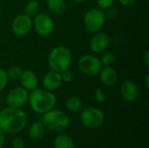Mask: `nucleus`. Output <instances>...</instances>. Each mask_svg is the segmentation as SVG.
Wrapping results in <instances>:
<instances>
[{
    "mask_svg": "<svg viewBox=\"0 0 149 148\" xmlns=\"http://www.w3.org/2000/svg\"><path fill=\"white\" fill-rule=\"evenodd\" d=\"M114 0H97V5L101 10H106L112 7Z\"/></svg>",
    "mask_w": 149,
    "mask_h": 148,
    "instance_id": "nucleus-24",
    "label": "nucleus"
},
{
    "mask_svg": "<svg viewBox=\"0 0 149 148\" xmlns=\"http://www.w3.org/2000/svg\"><path fill=\"white\" fill-rule=\"evenodd\" d=\"M72 53L65 46H57L52 50L48 57V65L52 71L62 72L69 69L72 64Z\"/></svg>",
    "mask_w": 149,
    "mask_h": 148,
    "instance_id": "nucleus-3",
    "label": "nucleus"
},
{
    "mask_svg": "<svg viewBox=\"0 0 149 148\" xmlns=\"http://www.w3.org/2000/svg\"><path fill=\"white\" fill-rule=\"evenodd\" d=\"M32 26L35 31L40 36H48L50 35L54 29V23L52 18L45 13H38L34 17L32 21Z\"/></svg>",
    "mask_w": 149,
    "mask_h": 148,
    "instance_id": "nucleus-8",
    "label": "nucleus"
},
{
    "mask_svg": "<svg viewBox=\"0 0 149 148\" xmlns=\"http://www.w3.org/2000/svg\"><path fill=\"white\" fill-rule=\"evenodd\" d=\"M48 10L54 15H62L66 10V3L65 0H47Z\"/></svg>",
    "mask_w": 149,
    "mask_h": 148,
    "instance_id": "nucleus-16",
    "label": "nucleus"
},
{
    "mask_svg": "<svg viewBox=\"0 0 149 148\" xmlns=\"http://www.w3.org/2000/svg\"><path fill=\"white\" fill-rule=\"evenodd\" d=\"M94 97L96 99V100L100 103H103L106 100V96L105 93L103 92V91L100 88H96L94 91Z\"/></svg>",
    "mask_w": 149,
    "mask_h": 148,
    "instance_id": "nucleus-26",
    "label": "nucleus"
},
{
    "mask_svg": "<svg viewBox=\"0 0 149 148\" xmlns=\"http://www.w3.org/2000/svg\"><path fill=\"white\" fill-rule=\"evenodd\" d=\"M144 58H145V63H146V65L148 67L149 66V51H146L145 55H144Z\"/></svg>",
    "mask_w": 149,
    "mask_h": 148,
    "instance_id": "nucleus-31",
    "label": "nucleus"
},
{
    "mask_svg": "<svg viewBox=\"0 0 149 148\" xmlns=\"http://www.w3.org/2000/svg\"><path fill=\"white\" fill-rule=\"evenodd\" d=\"M53 146L54 148H74V141L68 135L60 134L55 138Z\"/></svg>",
    "mask_w": 149,
    "mask_h": 148,
    "instance_id": "nucleus-18",
    "label": "nucleus"
},
{
    "mask_svg": "<svg viewBox=\"0 0 149 148\" xmlns=\"http://www.w3.org/2000/svg\"><path fill=\"white\" fill-rule=\"evenodd\" d=\"M4 140H5V137H4V133L3 131L0 128V148H3L4 145Z\"/></svg>",
    "mask_w": 149,
    "mask_h": 148,
    "instance_id": "nucleus-30",
    "label": "nucleus"
},
{
    "mask_svg": "<svg viewBox=\"0 0 149 148\" xmlns=\"http://www.w3.org/2000/svg\"><path fill=\"white\" fill-rule=\"evenodd\" d=\"M28 101L32 111L39 114H44L55 107L57 99L52 92L36 88L29 93Z\"/></svg>",
    "mask_w": 149,
    "mask_h": 148,
    "instance_id": "nucleus-2",
    "label": "nucleus"
},
{
    "mask_svg": "<svg viewBox=\"0 0 149 148\" xmlns=\"http://www.w3.org/2000/svg\"><path fill=\"white\" fill-rule=\"evenodd\" d=\"M138 87L137 85L133 82L127 80L122 83L120 86V94L121 97L127 102H133L138 97Z\"/></svg>",
    "mask_w": 149,
    "mask_h": 148,
    "instance_id": "nucleus-13",
    "label": "nucleus"
},
{
    "mask_svg": "<svg viewBox=\"0 0 149 148\" xmlns=\"http://www.w3.org/2000/svg\"><path fill=\"white\" fill-rule=\"evenodd\" d=\"M45 134V127L42 122H34L29 128V136L33 140H41Z\"/></svg>",
    "mask_w": 149,
    "mask_h": 148,
    "instance_id": "nucleus-17",
    "label": "nucleus"
},
{
    "mask_svg": "<svg viewBox=\"0 0 149 148\" xmlns=\"http://www.w3.org/2000/svg\"><path fill=\"white\" fill-rule=\"evenodd\" d=\"M11 145H12L13 148H24V141L23 139H21L19 137H16L13 139Z\"/></svg>",
    "mask_w": 149,
    "mask_h": 148,
    "instance_id": "nucleus-27",
    "label": "nucleus"
},
{
    "mask_svg": "<svg viewBox=\"0 0 149 148\" xmlns=\"http://www.w3.org/2000/svg\"><path fill=\"white\" fill-rule=\"evenodd\" d=\"M110 37L105 32H99L95 34L90 40V49L95 53L104 51L110 44Z\"/></svg>",
    "mask_w": 149,
    "mask_h": 148,
    "instance_id": "nucleus-11",
    "label": "nucleus"
},
{
    "mask_svg": "<svg viewBox=\"0 0 149 148\" xmlns=\"http://www.w3.org/2000/svg\"><path fill=\"white\" fill-rule=\"evenodd\" d=\"M29 92L24 87H15L6 96V103L10 107L20 108L28 102Z\"/></svg>",
    "mask_w": 149,
    "mask_h": 148,
    "instance_id": "nucleus-9",
    "label": "nucleus"
},
{
    "mask_svg": "<svg viewBox=\"0 0 149 148\" xmlns=\"http://www.w3.org/2000/svg\"><path fill=\"white\" fill-rule=\"evenodd\" d=\"M0 15H1V10H0Z\"/></svg>",
    "mask_w": 149,
    "mask_h": 148,
    "instance_id": "nucleus-34",
    "label": "nucleus"
},
{
    "mask_svg": "<svg viewBox=\"0 0 149 148\" xmlns=\"http://www.w3.org/2000/svg\"><path fill=\"white\" fill-rule=\"evenodd\" d=\"M24 148H25V147H24Z\"/></svg>",
    "mask_w": 149,
    "mask_h": 148,
    "instance_id": "nucleus-35",
    "label": "nucleus"
},
{
    "mask_svg": "<svg viewBox=\"0 0 149 148\" xmlns=\"http://www.w3.org/2000/svg\"><path fill=\"white\" fill-rule=\"evenodd\" d=\"M65 106H66V108L70 112H72V113H79L82 110V107H83V104L81 100L78 97H75V96H72L68 98L65 102Z\"/></svg>",
    "mask_w": 149,
    "mask_h": 148,
    "instance_id": "nucleus-19",
    "label": "nucleus"
},
{
    "mask_svg": "<svg viewBox=\"0 0 149 148\" xmlns=\"http://www.w3.org/2000/svg\"><path fill=\"white\" fill-rule=\"evenodd\" d=\"M100 80L104 85L113 86L118 81V73L112 66H105L100 72Z\"/></svg>",
    "mask_w": 149,
    "mask_h": 148,
    "instance_id": "nucleus-15",
    "label": "nucleus"
},
{
    "mask_svg": "<svg viewBox=\"0 0 149 148\" xmlns=\"http://www.w3.org/2000/svg\"><path fill=\"white\" fill-rule=\"evenodd\" d=\"M27 120L26 113L20 108L9 106L0 112V128L6 133L15 134L21 132Z\"/></svg>",
    "mask_w": 149,
    "mask_h": 148,
    "instance_id": "nucleus-1",
    "label": "nucleus"
},
{
    "mask_svg": "<svg viewBox=\"0 0 149 148\" xmlns=\"http://www.w3.org/2000/svg\"><path fill=\"white\" fill-rule=\"evenodd\" d=\"M40 9V4L37 0H30L25 5V13L27 16L32 17H35L38 12Z\"/></svg>",
    "mask_w": 149,
    "mask_h": 148,
    "instance_id": "nucleus-20",
    "label": "nucleus"
},
{
    "mask_svg": "<svg viewBox=\"0 0 149 148\" xmlns=\"http://www.w3.org/2000/svg\"><path fill=\"white\" fill-rule=\"evenodd\" d=\"M119 1L124 6H130V5L134 4L136 0H119Z\"/></svg>",
    "mask_w": 149,
    "mask_h": 148,
    "instance_id": "nucleus-29",
    "label": "nucleus"
},
{
    "mask_svg": "<svg viewBox=\"0 0 149 148\" xmlns=\"http://www.w3.org/2000/svg\"><path fill=\"white\" fill-rule=\"evenodd\" d=\"M0 112H1V106H0Z\"/></svg>",
    "mask_w": 149,
    "mask_h": 148,
    "instance_id": "nucleus-33",
    "label": "nucleus"
},
{
    "mask_svg": "<svg viewBox=\"0 0 149 148\" xmlns=\"http://www.w3.org/2000/svg\"><path fill=\"white\" fill-rule=\"evenodd\" d=\"M106 10H107V13L105 14L106 17H114L118 14V10H117L115 8H113V6L110 7V8H108V9Z\"/></svg>",
    "mask_w": 149,
    "mask_h": 148,
    "instance_id": "nucleus-28",
    "label": "nucleus"
},
{
    "mask_svg": "<svg viewBox=\"0 0 149 148\" xmlns=\"http://www.w3.org/2000/svg\"><path fill=\"white\" fill-rule=\"evenodd\" d=\"M74 3H83V2H86V0H71Z\"/></svg>",
    "mask_w": 149,
    "mask_h": 148,
    "instance_id": "nucleus-32",
    "label": "nucleus"
},
{
    "mask_svg": "<svg viewBox=\"0 0 149 148\" xmlns=\"http://www.w3.org/2000/svg\"><path fill=\"white\" fill-rule=\"evenodd\" d=\"M8 80L9 79H8L6 71L0 69V92H2L6 87Z\"/></svg>",
    "mask_w": 149,
    "mask_h": 148,
    "instance_id": "nucleus-23",
    "label": "nucleus"
},
{
    "mask_svg": "<svg viewBox=\"0 0 149 148\" xmlns=\"http://www.w3.org/2000/svg\"><path fill=\"white\" fill-rule=\"evenodd\" d=\"M60 75L63 82H71L73 79V73L69 69L60 72Z\"/></svg>",
    "mask_w": 149,
    "mask_h": 148,
    "instance_id": "nucleus-25",
    "label": "nucleus"
},
{
    "mask_svg": "<svg viewBox=\"0 0 149 148\" xmlns=\"http://www.w3.org/2000/svg\"><path fill=\"white\" fill-rule=\"evenodd\" d=\"M100 61L103 66H113L116 62V57L111 52H107L102 55Z\"/></svg>",
    "mask_w": 149,
    "mask_h": 148,
    "instance_id": "nucleus-21",
    "label": "nucleus"
},
{
    "mask_svg": "<svg viewBox=\"0 0 149 148\" xmlns=\"http://www.w3.org/2000/svg\"><path fill=\"white\" fill-rule=\"evenodd\" d=\"M62 79H61V75L59 72H54V71H51L50 72H48L43 79V86L45 87V90L50 91V92H53L58 90L61 85H62Z\"/></svg>",
    "mask_w": 149,
    "mask_h": 148,
    "instance_id": "nucleus-12",
    "label": "nucleus"
},
{
    "mask_svg": "<svg viewBox=\"0 0 149 148\" xmlns=\"http://www.w3.org/2000/svg\"><path fill=\"white\" fill-rule=\"evenodd\" d=\"M79 69L81 72L88 76H95L100 73L103 65L100 58L93 55H85L78 62Z\"/></svg>",
    "mask_w": 149,
    "mask_h": 148,
    "instance_id": "nucleus-7",
    "label": "nucleus"
},
{
    "mask_svg": "<svg viewBox=\"0 0 149 148\" xmlns=\"http://www.w3.org/2000/svg\"><path fill=\"white\" fill-rule=\"evenodd\" d=\"M20 84L22 87L26 89L27 91H33L38 87V79L35 72L31 70H24L23 71L20 78Z\"/></svg>",
    "mask_w": 149,
    "mask_h": 148,
    "instance_id": "nucleus-14",
    "label": "nucleus"
},
{
    "mask_svg": "<svg viewBox=\"0 0 149 148\" xmlns=\"http://www.w3.org/2000/svg\"><path fill=\"white\" fill-rule=\"evenodd\" d=\"M82 125L88 129L100 127L105 121L104 113L96 107H86L83 109L79 116Z\"/></svg>",
    "mask_w": 149,
    "mask_h": 148,
    "instance_id": "nucleus-5",
    "label": "nucleus"
},
{
    "mask_svg": "<svg viewBox=\"0 0 149 148\" xmlns=\"http://www.w3.org/2000/svg\"><path fill=\"white\" fill-rule=\"evenodd\" d=\"M11 28L16 35L20 37L26 36L32 29L31 17L26 14H19L13 19Z\"/></svg>",
    "mask_w": 149,
    "mask_h": 148,
    "instance_id": "nucleus-10",
    "label": "nucleus"
},
{
    "mask_svg": "<svg viewBox=\"0 0 149 148\" xmlns=\"http://www.w3.org/2000/svg\"><path fill=\"white\" fill-rule=\"evenodd\" d=\"M6 72H7V76L9 79L17 80V79H19L23 72V70L19 66H11Z\"/></svg>",
    "mask_w": 149,
    "mask_h": 148,
    "instance_id": "nucleus-22",
    "label": "nucleus"
},
{
    "mask_svg": "<svg viewBox=\"0 0 149 148\" xmlns=\"http://www.w3.org/2000/svg\"><path fill=\"white\" fill-rule=\"evenodd\" d=\"M106 16L100 9H91L85 14L84 26L86 30L92 33H96L104 26Z\"/></svg>",
    "mask_w": 149,
    "mask_h": 148,
    "instance_id": "nucleus-6",
    "label": "nucleus"
},
{
    "mask_svg": "<svg viewBox=\"0 0 149 148\" xmlns=\"http://www.w3.org/2000/svg\"><path fill=\"white\" fill-rule=\"evenodd\" d=\"M45 127L53 132H63L70 125L68 115L62 110L52 109L43 114L42 121Z\"/></svg>",
    "mask_w": 149,
    "mask_h": 148,
    "instance_id": "nucleus-4",
    "label": "nucleus"
}]
</instances>
